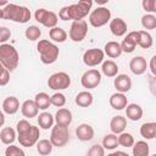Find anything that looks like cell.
Returning a JSON list of instances; mask_svg holds the SVG:
<instances>
[{"label": "cell", "instance_id": "4fadbf2b", "mask_svg": "<svg viewBox=\"0 0 156 156\" xmlns=\"http://www.w3.org/2000/svg\"><path fill=\"white\" fill-rule=\"evenodd\" d=\"M138 41H139V34L138 32H129L126 38L123 39V41L121 43V48H122V51L123 52H127V54H130L135 50L136 45H138Z\"/></svg>", "mask_w": 156, "mask_h": 156}, {"label": "cell", "instance_id": "ba28073f", "mask_svg": "<svg viewBox=\"0 0 156 156\" xmlns=\"http://www.w3.org/2000/svg\"><path fill=\"white\" fill-rule=\"evenodd\" d=\"M50 141L56 147L65 146L69 141L68 127H62V126H57V124L55 127H52L51 128V134H50Z\"/></svg>", "mask_w": 156, "mask_h": 156}, {"label": "cell", "instance_id": "4dcf8cb0", "mask_svg": "<svg viewBox=\"0 0 156 156\" xmlns=\"http://www.w3.org/2000/svg\"><path fill=\"white\" fill-rule=\"evenodd\" d=\"M149 152H150L149 144L146 141H144V140L136 141L132 147L133 156H149Z\"/></svg>", "mask_w": 156, "mask_h": 156}, {"label": "cell", "instance_id": "d590c367", "mask_svg": "<svg viewBox=\"0 0 156 156\" xmlns=\"http://www.w3.org/2000/svg\"><path fill=\"white\" fill-rule=\"evenodd\" d=\"M118 144L123 147H133V145L135 144L134 136L128 132H123L118 135Z\"/></svg>", "mask_w": 156, "mask_h": 156}, {"label": "cell", "instance_id": "8d00e7d4", "mask_svg": "<svg viewBox=\"0 0 156 156\" xmlns=\"http://www.w3.org/2000/svg\"><path fill=\"white\" fill-rule=\"evenodd\" d=\"M24 35H26V38H27L28 40L34 41V40H38V39L40 38L41 30H40V28L37 27V26H29V27L26 28Z\"/></svg>", "mask_w": 156, "mask_h": 156}, {"label": "cell", "instance_id": "e0dca14e", "mask_svg": "<svg viewBox=\"0 0 156 156\" xmlns=\"http://www.w3.org/2000/svg\"><path fill=\"white\" fill-rule=\"evenodd\" d=\"M76 135L80 141H90L94 138V128L88 123H82L77 127Z\"/></svg>", "mask_w": 156, "mask_h": 156}, {"label": "cell", "instance_id": "2e32d148", "mask_svg": "<svg viewBox=\"0 0 156 156\" xmlns=\"http://www.w3.org/2000/svg\"><path fill=\"white\" fill-rule=\"evenodd\" d=\"M108 27H110L111 33L115 37H123L127 33V29H128V26H127L126 21L123 18H119V17H116V18L111 20Z\"/></svg>", "mask_w": 156, "mask_h": 156}, {"label": "cell", "instance_id": "484cf974", "mask_svg": "<svg viewBox=\"0 0 156 156\" xmlns=\"http://www.w3.org/2000/svg\"><path fill=\"white\" fill-rule=\"evenodd\" d=\"M16 133H17V130H15L11 127H4L0 132L1 143L5 145H12V143L16 140V136H17Z\"/></svg>", "mask_w": 156, "mask_h": 156}, {"label": "cell", "instance_id": "5b68a950", "mask_svg": "<svg viewBox=\"0 0 156 156\" xmlns=\"http://www.w3.org/2000/svg\"><path fill=\"white\" fill-rule=\"evenodd\" d=\"M111 21V11L105 6H98L89 15V23L95 27H102Z\"/></svg>", "mask_w": 156, "mask_h": 156}, {"label": "cell", "instance_id": "f1b7e54d", "mask_svg": "<svg viewBox=\"0 0 156 156\" xmlns=\"http://www.w3.org/2000/svg\"><path fill=\"white\" fill-rule=\"evenodd\" d=\"M54 122H55V117L50 113V112H41L38 116V124L41 129H49L54 127Z\"/></svg>", "mask_w": 156, "mask_h": 156}, {"label": "cell", "instance_id": "f35d334b", "mask_svg": "<svg viewBox=\"0 0 156 156\" xmlns=\"http://www.w3.org/2000/svg\"><path fill=\"white\" fill-rule=\"evenodd\" d=\"M51 105L56 107H63L66 105V96L60 91L55 93L54 95H51Z\"/></svg>", "mask_w": 156, "mask_h": 156}, {"label": "cell", "instance_id": "ab89813d", "mask_svg": "<svg viewBox=\"0 0 156 156\" xmlns=\"http://www.w3.org/2000/svg\"><path fill=\"white\" fill-rule=\"evenodd\" d=\"M5 156H26L24 151L16 145H9L5 149Z\"/></svg>", "mask_w": 156, "mask_h": 156}, {"label": "cell", "instance_id": "603a6c76", "mask_svg": "<svg viewBox=\"0 0 156 156\" xmlns=\"http://www.w3.org/2000/svg\"><path fill=\"white\" fill-rule=\"evenodd\" d=\"M104 52H105L108 57L116 58V57H119L123 51H122L121 44L112 40V41H107V43L105 44V46H104Z\"/></svg>", "mask_w": 156, "mask_h": 156}, {"label": "cell", "instance_id": "8fae6325", "mask_svg": "<svg viewBox=\"0 0 156 156\" xmlns=\"http://www.w3.org/2000/svg\"><path fill=\"white\" fill-rule=\"evenodd\" d=\"M101 83V72L96 68H90L85 71L80 78V84L85 89H94Z\"/></svg>", "mask_w": 156, "mask_h": 156}, {"label": "cell", "instance_id": "b9f144b4", "mask_svg": "<svg viewBox=\"0 0 156 156\" xmlns=\"http://www.w3.org/2000/svg\"><path fill=\"white\" fill-rule=\"evenodd\" d=\"M141 6L146 12L156 13V0H143Z\"/></svg>", "mask_w": 156, "mask_h": 156}, {"label": "cell", "instance_id": "7c38bea8", "mask_svg": "<svg viewBox=\"0 0 156 156\" xmlns=\"http://www.w3.org/2000/svg\"><path fill=\"white\" fill-rule=\"evenodd\" d=\"M104 57H105L104 50L93 48V49H88L87 51H84L82 58H83V62L85 66L95 67V66L104 62Z\"/></svg>", "mask_w": 156, "mask_h": 156}, {"label": "cell", "instance_id": "c3c4849f", "mask_svg": "<svg viewBox=\"0 0 156 156\" xmlns=\"http://www.w3.org/2000/svg\"><path fill=\"white\" fill-rule=\"evenodd\" d=\"M106 156H129V155L127 152H124V151H115V152H111V154H108Z\"/></svg>", "mask_w": 156, "mask_h": 156}, {"label": "cell", "instance_id": "44dd1931", "mask_svg": "<svg viewBox=\"0 0 156 156\" xmlns=\"http://www.w3.org/2000/svg\"><path fill=\"white\" fill-rule=\"evenodd\" d=\"M20 110V101L16 96H7L2 101V112L7 115H15Z\"/></svg>", "mask_w": 156, "mask_h": 156}, {"label": "cell", "instance_id": "5bb4252c", "mask_svg": "<svg viewBox=\"0 0 156 156\" xmlns=\"http://www.w3.org/2000/svg\"><path fill=\"white\" fill-rule=\"evenodd\" d=\"M146 68H147V62L143 56H135L129 62V69L135 76L144 74L146 72Z\"/></svg>", "mask_w": 156, "mask_h": 156}, {"label": "cell", "instance_id": "9a60e30c", "mask_svg": "<svg viewBox=\"0 0 156 156\" xmlns=\"http://www.w3.org/2000/svg\"><path fill=\"white\" fill-rule=\"evenodd\" d=\"M113 85L118 93H128L132 89V79L127 74H118L113 80Z\"/></svg>", "mask_w": 156, "mask_h": 156}, {"label": "cell", "instance_id": "f6af8a7d", "mask_svg": "<svg viewBox=\"0 0 156 156\" xmlns=\"http://www.w3.org/2000/svg\"><path fill=\"white\" fill-rule=\"evenodd\" d=\"M9 82H10V71L1 66V71H0V85L1 87H5Z\"/></svg>", "mask_w": 156, "mask_h": 156}, {"label": "cell", "instance_id": "1f68e13d", "mask_svg": "<svg viewBox=\"0 0 156 156\" xmlns=\"http://www.w3.org/2000/svg\"><path fill=\"white\" fill-rule=\"evenodd\" d=\"M49 37L55 43H63L67 39V33H66V30L63 28L55 27V28H52V29L49 30Z\"/></svg>", "mask_w": 156, "mask_h": 156}, {"label": "cell", "instance_id": "bcb514c9", "mask_svg": "<svg viewBox=\"0 0 156 156\" xmlns=\"http://www.w3.org/2000/svg\"><path fill=\"white\" fill-rule=\"evenodd\" d=\"M149 89L150 93L156 98V76H151L149 79Z\"/></svg>", "mask_w": 156, "mask_h": 156}, {"label": "cell", "instance_id": "277c9868", "mask_svg": "<svg viewBox=\"0 0 156 156\" xmlns=\"http://www.w3.org/2000/svg\"><path fill=\"white\" fill-rule=\"evenodd\" d=\"M0 62H1V66L9 69L10 72L17 68L20 63V55L15 49V46L10 44L0 45Z\"/></svg>", "mask_w": 156, "mask_h": 156}, {"label": "cell", "instance_id": "6da1fadb", "mask_svg": "<svg viewBox=\"0 0 156 156\" xmlns=\"http://www.w3.org/2000/svg\"><path fill=\"white\" fill-rule=\"evenodd\" d=\"M93 6V1L90 0H80L77 4H72L68 6H63L58 11V18L62 21H82L90 12Z\"/></svg>", "mask_w": 156, "mask_h": 156}, {"label": "cell", "instance_id": "ac0fdd59", "mask_svg": "<svg viewBox=\"0 0 156 156\" xmlns=\"http://www.w3.org/2000/svg\"><path fill=\"white\" fill-rule=\"evenodd\" d=\"M55 122L57 126L68 127L72 123V112L65 107L58 108L57 112L55 113Z\"/></svg>", "mask_w": 156, "mask_h": 156}, {"label": "cell", "instance_id": "52a82bcc", "mask_svg": "<svg viewBox=\"0 0 156 156\" xmlns=\"http://www.w3.org/2000/svg\"><path fill=\"white\" fill-rule=\"evenodd\" d=\"M71 85V77L66 72L52 73L48 79V87L52 90H65Z\"/></svg>", "mask_w": 156, "mask_h": 156}, {"label": "cell", "instance_id": "3957f363", "mask_svg": "<svg viewBox=\"0 0 156 156\" xmlns=\"http://www.w3.org/2000/svg\"><path fill=\"white\" fill-rule=\"evenodd\" d=\"M37 50L40 55V61L44 63V65H51L54 63L58 55H60V49L57 45H55L54 43L46 40V39H43V40H39V43L37 44Z\"/></svg>", "mask_w": 156, "mask_h": 156}, {"label": "cell", "instance_id": "836d02e7", "mask_svg": "<svg viewBox=\"0 0 156 156\" xmlns=\"http://www.w3.org/2000/svg\"><path fill=\"white\" fill-rule=\"evenodd\" d=\"M138 34H139V41H138V45L143 49H149L152 46V37L149 32L146 30H138Z\"/></svg>", "mask_w": 156, "mask_h": 156}, {"label": "cell", "instance_id": "4316f807", "mask_svg": "<svg viewBox=\"0 0 156 156\" xmlns=\"http://www.w3.org/2000/svg\"><path fill=\"white\" fill-rule=\"evenodd\" d=\"M140 135L146 140L156 138V122H146V123L141 124Z\"/></svg>", "mask_w": 156, "mask_h": 156}, {"label": "cell", "instance_id": "8992f818", "mask_svg": "<svg viewBox=\"0 0 156 156\" xmlns=\"http://www.w3.org/2000/svg\"><path fill=\"white\" fill-rule=\"evenodd\" d=\"M34 18L37 22H39L40 24H43L44 27H46L49 29L57 27L58 16L52 11H49L45 9H38L34 12Z\"/></svg>", "mask_w": 156, "mask_h": 156}, {"label": "cell", "instance_id": "74e56055", "mask_svg": "<svg viewBox=\"0 0 156 156\" xmlns=\"http://www.w3.org/2000/svg\"><path fill=\"white\" fill-rule=\"evenodd\" d=\"M141 26L144 29H156V17L151 13H146L141 17Z\"/></svg>", "mask_w": 156, "mask_h": 156}, {"label": "cell", "instance_id": "681fc988", "mask_svg": "<svg viewBox=\"0 0 156 156\" xmlns=\"http://www.w3.org/2000/svg\"><path fill=\"white\" fill-rule=\"evenodd\" d=\"M151 156H156V154H154V155H151Z\"/></svg>", "mask_w": 156, "mask_h": 156}, {"label": "cell", "instance_id": "ffe728a7", "mask_svg": "<svg viewBox=\"0 0 156 156\" xmlns=\"http://www.w3.org/2000/svg\"><path fill=\"white\" fill-rule=\"evenodd\" d=\"M21 112L26 118H33L38 116L39 108L34 100H26L21 105Z\"/></svg>", "mask_w": 156, "mask_h": 156}, {"label": "cell", "instance_id": "60d3db41", "mask_svg": "<svg viewBox=\"0 0 156 156\" xmlns=\"http://www.w3.org/2000/svg\"><path fill=\"white\" fill-rule=\"evenodd\" d=\"M87 156H106L105 155V147L100 144H95L88 150Z\"/></svg>", "mask_w": 156, "mask_h": 156}, {"label": "cell", "instance_id": "d4e9b609", "mask_svg": "<svg viewBox=\"0 0 156 156\" xmlns=\"http://www.w3.org/2000/svg\"><path fill=\"white\" fill-rule=\"evenodd\" d=\"M126 116L130 121H139L143 117V108L138 104H128L126 107Z\"/></svg>", "mask_w": 156, "mask_h": 156}, {"label": "cell", "instance_id": "d6a6232c", "mask_svg": "<svg viewBox=\"0 0 156 156\" xmlns=\"http://www.w3.org/2000/svg\"><path fill=\"white\" fill-rule=\"evenodd\" d=\"M52 143L50 141V139H40L37 144V151L39 155L41 156H48L52 152Z\"/></svg>", "mask_w": 156, "mask_h": 156}, {"label": "cell", "instance_id": "f546056e", "mask_svg": "<svg viewBox=\"0 0 156 156\" xmlns=\"http://www.w3.org/2000/svg\"><path fill=\"white\" fill-rule=\"evenodd\" d=\"M34 101H35V104H37V106H38L39 110L45 111V110L49 108L50 105H51V96H49L46 93L41 91V93H38V94L35 95Z\"/></svg>", "mask_w": 156, "mask_h": 156}, {"label": "cell", "instance_id": "cb8c5ba5", "mask_svg": "<svg viewBox=\"0 0 156 156\" xmlns=\"http://www.w3.org/2000/svg\"><path fill=\"white\" fill-rule=\"evenodd\" d=\"M76 104L79 106V107H89L93 101H94V98H93V94L88 90H84V91H80L76 95V99H74Z\"/></svg>", "mask_w": 156, "mask_h": 156}, {"label": "cell", "instance_id": "ee69618b", "mask_svg": "<svg viewBox=\"0 0 156 156\" xmlns=\"http://www.w3.org/2000/svg\"><path fill=\"white\" fill-rule=\"evenodd\" d=\"M32 127V124L27 121V119H20L16 124V130H17V134H21L23 132H26L27 129H29Z\"/></svg>", "mask_w": 156, "mask_h": 156}, {"label": "cell", "instance_id": "30bf717a", "mask_svg": "<svg viewBox=\"0 0 156 156\" xmlns=\"http://www.w3.org/2000/svg\"><path fill=\"white\" fill-rule=\"evenodd\" d=\"M87 34H88V23L84 20L72 22L68 33L71 40H73L74 43H80L85 39Z\"/></svg>", "mask_w": 156, "mask_h": 156}, {"label": "cell", "instance_id": "83f0119b", "mask_svg": "<svg viewBox=\"0 0 156 156\" xmlns=\"http://www.w3.org/2000/svg\"><path fill=\"white\" fill-rule=\"evenodd\" d=\"M118 66H117V63L115 62V61H112V60H106V61H104L102 62V65H101V72L106 76V77H116V76H118Z\"/></svg>", "mask_w": 156, "mask_h": 156}, {"label": "cell", "instance_id": "7a4b0ae2", "mask_svg": "<svg viewBox=\"0 0 156 156\" xmlns=\"http://www.w3.org/2000/svg\"><path fill=\"white\" fill-rule=\"evenodd\" d=\"M30 10L26 6L16 5V4H7L5 7L0 10V17L2 20H10L17 23H27L30 20Z\"/></svg>", "mask_w": 156, "mask_h": 156}, {"label": "cell", "instance_id": "e575fe53", "mask_svg": "<svg viewBox=\"0 0 156 156\" xmlns=\"http://www.w3.org/2000/svg\"><path fill=\"white\" fill-rule=\"evenodd\" d=\"M118 136L113 133H110V134H106L102 139V146L107 150H115L117 146H118Z\"/></svg>", "mask_w": 156, "mask_h": 156}, {"label": "cell", "instance_id": "7bdbcfd3", "mask_svg": "<svg viewBox=\"0 0 156 156\" xmlns=\"http://www.w3.org/2000/svg\"><path fill=\"white\" fill-rule=\"evenodd\" d=\"M11 38V30L5 27V26H1L0 27V43L1 44H6V41Z\"/></svg>", "mask_w": 156, "mask_h": 156}, {"label": "cell", "instance_id": "7402d4cb", "mask_svg": "<svg viewBox=\"0 0 156 156\" xmlns=\"http://www.w3.org/2000/svg\"><path fill=\"white\" fill-rule=\"evenodd\" d=\"M127 127V119L126 117L123 116H115L111 118L110 121V129H111V133L113 134H121L124 132Z\"/></svg>", "mask_w": 156, "mask_h": 156}, {"label": "cell", "instance_id": "7dc6e473", "mask_svg": "<svg viewBox=\"0 0 156 156\" xmlns=\"http://www.w3.org/2000/svg\"><path fill=\"white\" fill-rule=\"evenodd\" d=\"M149 68L152 73V76H156V54L150 58V62H149Z\"/></svg>", "mask_w": 156, "mask_h": 156}, {"label": "cell", "instance_id": "9c48e42d", "mask_svg": "<svg viewBox=\"0 0 156 156\" xmlns=\"http://www.w3.org/2000/svg\"><path fill=\"white\" fill-rule=\"evenodd\" d=\"M39 136H40V130H39V127H35V126H32L26 132L17 134V139H18L20 144L24 147H30V146L38 144Z\"/></svg>", "mask_w": 156, "mask_h": 156}, {"label": "cell", "instance_id": "d6986e66", "mask_svg": "<svg viewBox=\"0 0 156 156\" xmlns=\"http://www.w3.org/2000/svg\"><path fill=\"white\" fill-rule=\"evenodd\" d=\"M108 102H110V106L112 107V108H115V110H123V108H126L127 106H128V100H127V96L124 95V94H122V93H115V94H112L111 96H110V100H108Z\"/></svg>", "mask_w": 156, "mask_h": 156}]
</instances>
